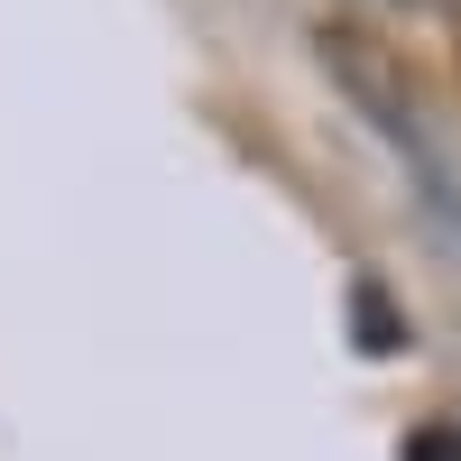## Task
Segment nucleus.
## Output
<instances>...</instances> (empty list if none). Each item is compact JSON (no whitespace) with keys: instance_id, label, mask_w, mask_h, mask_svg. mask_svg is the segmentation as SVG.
<instances>
[{"instance_id":"f257e3e1","label":"nucleus","mask_w":461,"mask_h":461,"mask_svg":"<svg viewBox=\"0 0 461 461\" xmlns=\"http://www.w3.org/2000/svg\"><path fill=\"white\" fill-rule=\"evenodd\" d=\"M351 323H360L369 351H397V341H406V323L388 314V295H378V286H360V295H351Z\"/></svg>"},{"instance_id":"f03ea898","label":"nucleus","mask_w":461,"mask_h":461,"mask_svg":"<svg viewBox=\"0 0 461 461\" xmlns=\"http://www.w3.org/2000/svg\"><path fill=\"white\" fill-rule=\"evenodd\" d=\"M406 461H461V452H452V443H443V425H434V434H415V443H406Z\"/></svg>"},{"instance_id":"7ed1b4c3","label":"nucleus","mask_w":461,"mask_h":461,"mask_svg":"<svg viewBox=\"0 0 461 461\" xmlns=\"http://www.w3.org/2000/svg\"><path fill=\"white\" fill-rule=\"evenodd\" d=\"M378 10H415V0H378Z\"/></svg>"}]
</instances>
